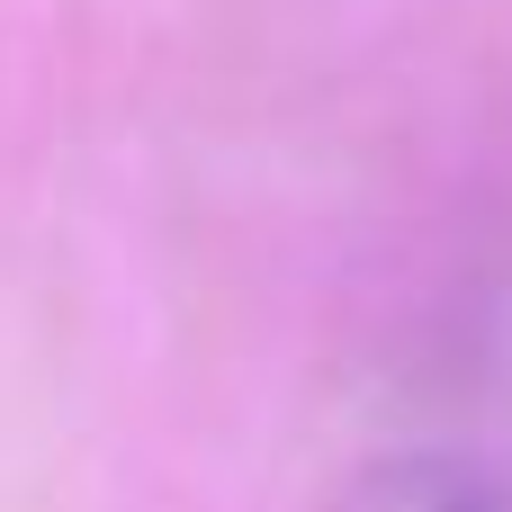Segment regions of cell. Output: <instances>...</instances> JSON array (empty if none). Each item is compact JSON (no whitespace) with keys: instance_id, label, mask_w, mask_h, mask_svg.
<instances>
[{"instance_id":"cell-1","label":"cell","mask_w":512,"mask_h":512,"mask_svg":"<svg viewBox=\"0 0 512 512\" xmlns=\"http://www.w3.org/2000/svg\"><path fill=\"white\" fill-rule=\"evenodd\" d=\"M324 512H512V495L495 486V468L459 450H396V459H369Z\"/></svg>"}]
</instances>
